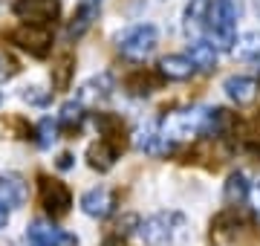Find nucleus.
<instances>
[{"instance_id":"2","label":"nucleus","mask_w":260,"mask_h":246,"mask_svg":"<svg viewBox=\"0 0 260 246\" xmlns=\"http://www.w3.org/2000/svg\"><path fill=\"white\" fill-rule=\"evenodd\" d=\"M139 237L148 246H177L188 232V220L179 211H156L139 223Z\"/></svg>"},{"instance_id":"23","label":"nucleus","mask_w":260,"mask_h":246,"mask_svg":"<svg viewBox=\"0 0 260 246\" xmlns=\"http://www.w3.org/2000/svg\"><path fill=\"white\" fill-rule=\"evenodd\" d=\"M58 133H61V128H58V119H41L35 128V142L38 148H52V142L58 139Z\"/></svg>"},{"instance_id":"32","label":"nucleus","mask_w":260,"mask_h":246,"mask_svg":"<svg viewBox=\"0 0 260 246\" xmlns=\"http://www.w3.org/2000/svg\"><path fill=\"white\" fill-rule=\"evenodd\" d=\"M0 104H3V93H0Z\"/></svg>"},{"instance_id":"8","label":"nucleus","mask_w":260,"mask_h":246,"mask_svg":"<svg viewBox=\"0 0 260 246\" xmlns=\"http://www.w3.org/2000/svg\"><path fill=\"white\" fill-rule=\"evenodd\" d=\"M133 145H136L142 153H148V157H168V153L177 148L171 139H165V133L159 131V122L142 125L139 131L133 133Z\"/></svg>"},{"instance_id":"13","label":"nucleus","mask_w":260,"mask_h":246,"mask_svg":"<svg viewBox=\"0 0 260 246\" xmlns=\"http://www.w3.org/2000/svg\"><path fill=\"white\" fill-rule=\"evenodd\" d=\"M225 96L232 99L234 104H249L254 96H257V78L251 76H232L223 81Z\"/></svg>"},{"instance_id":"26","label":"nucleus","mask_w":260,"mask_h":246,"mask_svg":"<svg viewBox=\"0 0 260 246\" xmlns=\"http://www.w3.org/2000/svg\"><path fill=\"white\" fill-rule=\"evenodd\" d=\"M251 200H254V211L260 214V177L254 180V186H251Z\"/></svg>"},{"instance_id":"3","label":"nucleus","mask_w":260,"mask_h":246,"mask_svg":"<svg viewBox=\"0 0 260 246\" xmlns=\"http://www.w3.org/2000/svg\"><path fill=\"white\" fill-rule=\"evenodd\" d=\"M116 47L130 61H145V58L159 47V29L153 23H136V26L119 32Z\"/></svg>"},{"instance_id":"22","label":"nucleus","mask_w":260,"mask_h":246,"mask_svg":"<svg viewBox=\"0 0 260 246\" xmlns=\"http://www.w3.org/2000/svg\"><path fill=\"white\" fill-rule=\"evenodd\" d=\"M127 90L133 96H148V93H153V90H156V78H153V73L136 70V73L127 78Z\"/></svg>"},{"instance_id":"20","label":"nucleus","mask_w":260,"mask_h":246,"mask_svg":"<svg viewBox=\"0 0 260 246\" xmlns=\"http://www.w3.org/2000/svg\"><path fill=\"white\" fill-rule=\"evenodd\" d=\"M84 119H87V113H84V104L75 99V102H67L64 107H61V113H58V128H61V131H67V133H75L84 125Z\"/></svg>"},{"instance_id":"14","label":"nucleus","mask_w":260,"mask_h":246,"mask_svg":"<svg viewBox=\"0 0 260 246\" xmlns=\"http://www.w3.org/2000/svg\"><path fill=\"white\" fill-rule=\"evenodd\" d=\"M249 197H251V182H249V177H246L243 171H234V174H229L225 189H223V200H225V203H229L232 208H237V206H243Z\"/></svg>"},{"instance_id":"19","label":"nucleus","mask_w":260,"mask_h":246,"mask_svg":"<svg viewBox=\"0 0 260 246\" xmlns=\"http://www.w3.org/2000/svg\"><path fill=\"white\" fill-rule=\"evenodd\" d=\"M208 9H211V0H191L185 9V32H205V20H208Z\"/></svg>"},{"instance_id":"24","label":"nucleus","mask_w":260,"mask_h":246,"mask_svg":"<svg viewBox=\"0 0 260 246\" xmlns=\"http://www.w3.org/2000/svg\"><path fill=\"white\" fill-rule=\"evenodd\" d=\"M49 90H41V87H23L20 90V99L26 104H35V107H44V104H49Z\"/></svg>"},{"instance_id":"12","label":"nucleus","mask_w":260,"mask_h":246,"mask_svg":"<svg viewBox=\"0 0 260 246\" xmlns=\"http://www.w3.org/2000/svg\"><path fill=\"white\" fill-rule=\"evenodd\" d=\"M197 73V67L191 64L188 55H165L159 61V76L168 81H188Z\"/></svg>"},{"instance_id":"30","label":"nucleus","mask_w":260,"mask_h":246,"mask_svg":"<svg viewBox=\"0 0 260 246\" xmlns=\"http://www.w3.org/2000/svg\"><path fill=\"white\" fill-rule=\"evenodd\" d=\"M6 223H9V211L0 208V229H6Z\"/></svg>"},{"instance_id":"6","label":"nucleus","mask_w":260,"mask_h":246,"mask_svg":"<svg viewBox=\"0 0 260 246\" xmlns=\"http://www.w3.org/2000/svg\"><path fill=\"white\" fill-rule=\"evenodd\" d=\"M12 12H15L23 23L49 26V23H55L58 15H61V0H15Z\"/></svg>"},{"instance_id":"5","label":"nucleus","mask_w":260,"mask_h":246,"mask_svg":"<svg viewBox=\"0 0 260 246\" xmlns=\"http://www.w3.org/2000/svg\"><path fill=\"white\" fill-rule=\"evenodd\" d=\"M26 246H78V237L52 220H32L26 226Z\"/></svg>"},{"instance_id":"25","label":"nucleus","mask_w":260,"mask_h":246,"mask_svg":"<svg viewBox=\"0 0 260 246\" xmlns=\"http://www.w3.org/2000/svg\"><path fill=\"white\" fill-rule=\"evenodd\" d=\"M18 73V61L9 52H0V78H12Z\"/></svg>"},{"instance_id":"10","label":"nucleus","mask_w":260,"mask_h":246,"mask_svg":"<svg viewBox=\"0 0 260 246\" xmlns=\"http://www.w3.org/2000/svg\"><path fill=\"white\" fill-rule=\"evenodd\" d=\"M26 182L20 174H0V208L15 211L26 203Z\"/></svg>"},{"instance_id":"31","label":"nucleus","mask_w":260,"mask_h":246,"mask_svg":"<svg viewBox=\"0 0 260 246\" xmlns=\"http://www.w3.org/2000/svg\"><path fill=\"white\" fill-rule=\"evenodd\" d=\"M254 12H257V15H260V0H254Z\"/></svg>"},{"instance_id":"29","label":"nucleus","mask_w":260,"mask_h":246,"mask_svg":"<svg viewBox=\"0 0 260 246\" xmlns=\"http://www.w3.org/2000/svg\"><path fill=\"white\" fill-rule=\"evenodd\" d=\"M102 246H127V243H124L121 237H107V240H104Z\"/></svg>"},{"instance_id":"11","label":"nucleus","mask_w":260,"mask_h":246,"mask_svg":"<svg viewBox=\"0 0 260 246\" xmlns=\"http://www.w3.org/2000/svg\"><path fill=\"white\" fill-rule=\"evenodd\" d=\"M113 90H116V81H113L110 73H99V76H93L90 81H84L81 90H78V102L87 107V104H99L104 102V99H110Z\"/></svg>"},{"instance_id":"18","label":"nucleus","mask_w":260,"mask_h":246,"mask_svg":"<svg viewBox=\"0 0 260 246\" xmlns=\"http://www.w3.org/2000/svg\"><path fill=\"white\" fill-rule=\"evenodd\" d=\"M232 52L240 61H251L260 70V32H243L240 38L234 41Z\"/></svg>"},{"instance_id":"15","label":"nucleus","mask_w":260,"mask_h":246,"mask_svg":"<svg viewBox=\"0 0 260 246\" xmlns=\"http://www.w3.org/2000/svg\"><path fill=\"white\" fill-rule=\"evenodd\" d=\"M95 18H99V0H81V6H78V12H75L73 23L67 26V38L70 41L81 38L84 32L93 26Z\"/></svg>"},{"instance_id":"16","label":"nucleus","mask_w":260,"mask_h":246,"mask_svg":"<svg viewBox=\"0 0 260 246\" xmlns=\"http://www.w3.org/2000/svg\"><path fill=\"white\" fill-rule=\"evenodd\" d=\"M119 153L121 151L116 145L99 139V142H93L87 148V162H90V168H95V171H110L113 165H116V160H119Z\"/></svg>"},{"instance_id":"27","label":"nucleus","mask_w":260,"mask_h":246,"mask_svg":"<svg viewBox=\"0 0 260 246\" xmlns=\"http://www.w3.org/2000/svg\"><path fill=\"white\" fill-rule=\"evenodd\" d=\"M249 128H251V136H257V139H260V110H254V116H251Z\"/></svg>"},{"instance_id":"28","label":"nucleus","mask_w":260,"mask_h":246,"mask_svg":"<svg viewBox=\"0 0 260 246\" xmlns=\"http://www.w3.org/2000/svg\"><path fill=\"white\" fill-rule=\"evenodd\" d=\"M58 168H61V171L73 168V153H61V160H58Z\"/></svg>"},{"instance_id":"21","label":"nucleus","mask_w":260,"mask_h":246,"mask_svg":"<svg viewBox=\"0 0 260 246\" xmlns=\"http://www.w3.org/2000/svg\"><path fill=\"white\" fill-rule=\"evenodd\" d=\"M73 64H75L73 55H61L55 61V67H52V87H55V90H67V87H70L73 73H75Z\"/></svg>"},{"instance_id":"9","label":"nucleus","mask_w":260,"mask_h":246,"mask_svg":"<svg viewBox=\"0 0 260 246\" xmlns=\"http://www.w3.org/2000/svg\"><path fill=\"white\" fill-rule=\"evenodd\" d=\"M116 206H119L116 191H110L107 186H95V189H90L81 197V211L87 214V218H93V220L110 218L113 211H116Z\"/></svg>"},{"instance_id":"4","label":"nucleus","mask_w":260,"mask_h":246,"mask_svg":"<svg viewBox=\"0 0 260 246\" xmlns=\"http://www.w3.org/2000/svg\"><path fill=\"white\" fill-rule=\"evenodd\" d=\"M12 44L20 49H26L29 55L35 58H44L49 55V49H52V32L49 26H35V23H20L18 29H12Z\"/></svg>"},{"instance_id":"7","label":"nucleus","mask_w":260,"mask_h":246,"mask_svg":"<svg viewBox=\"0 0 260 246\" xmlns=\"http://www.w3.org/2000/svg\"><path fill=\"white\" fill-rule=\"evenodd\" d=\"M38 191H41V206L47 208V214H52V218H64L73 206V194L61 180L38 177Z\"/></svg>"},{"instance_id":"17","label":"nucleus","mask_w":260,"mask_h":246,"mask_svg":"<svg viewBox=\"0 0 260 246\" xmlns=\"http://www.w3.org/2000/svg\"><path fill=\"white\" fill-rule=\"evenodd\" d=\"M188 58H191V64L197 67V73H211L214 67H217V47L200 38V41H194V44H191Z\"/></svg>"},{"instance_id":"1","label":"nucleus","mask_w":260,"mask_h":246,"mask_svg":"<svg viewBox=\"0 0 260 246\" xmlns=\"http://www.w3.org/2000/svg\"><path fill=\"white\" fill-rule=\"evenodd\" d=\"M240 12H243L240 0H211L208 20H205V35H208V44L217 47V52L234 47Z\"/></svg>"}]
</instances>
